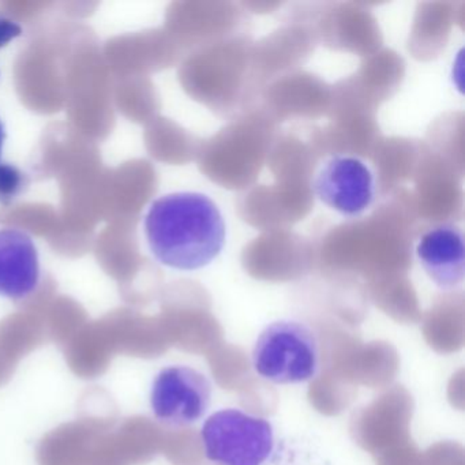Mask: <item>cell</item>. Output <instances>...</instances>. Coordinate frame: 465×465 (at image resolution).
Listing matches in <instances>:
<instances>
[{
	"label": "cell",
	"mask_w": 465,
	"mask_h": 465,
	"mask_svg": "<svg viewBox=\"0 0 465 465\" xmlns=\"http://www.w3.org/2000/svg\"><path fill=\"white\" fill-rule=\"evenodd\" d=\"M211 401V381L192 367H167L152 385V412L160 423L173 429L197 423L208 412Z\"/></svg>",
	"instance_id": "cell-5"
},
{
	"label": "cell",
	"mask_w": 465,
	"mask_h": 465,
	"mask_svg": "<svg viewBox=\"0 0 465 465\" xmlns=\"http://www.w3.org/2000/svg\"><path fill=\"white\" fill-rule=\"evenodd\" d=\"M145 235L153 257L181 272L206 268L217 260L227 242V225L209 195L179 192L152 203Z\"/></svg>",
	"instance_id": "cell-1"
},
{
	"label": "cell",
	"mask_w": 465,
	"mask_h": 465,
	"mask_svg": "<svg viewBox=\"0 0 465 465\" xmlns=\"http://www.w3.org/2000/svg\"><path fill=\"white\" fill-rule=\"evenodd\" d=\"M5 137H6V132H5L4 124L0 121V154H2V149H4Z\"/></svg>",
	"instance_id": "cell-10"
},
{
	"label": "cell",
	"mask_w": 465,
	"mask_h": 465,
	"mask_svg": "<svg viewBox=\"0 0 465 465\" xmlns=\"http://www.w3.org/2000/svg\"><path fill=\"white\" fill-rule=\"evenodd\" d=\"M416 260L440 290L451 291L465 277V241L461 228L440 224L427 230L416 242Z\"/></svg>",
	"instance_id": "cell-6"
},
{
	"label": "cell",
	"mask_w": 465,
	"mask_h": 465,
	"mask_svg": "<svg viewBox=\"0 0 465 465\" xmlns=\"http://www.w3.org/2000/svg\"><path fill=\"white\" fill-rule=\"evenodd\" d=\"M23 35V28L10 18L0 15V48L6 47Z\"/></svg>",
	"instance_id": "cell-9"
},
{
	"label": "cell",
	"mask_w": 465,
	"mask_h": 465,
	"mask_svg": "<svg viewBox=\"0 0 465 465\" xmlns=\"http://www.w3.org/2000/svg\"><path fill=\"white\" fill-rule=\"evenodd\" d=\"M312 189L322 205L348 219L366 213L377 197V182L370 165L345 154L329 157L320 165Z\"/></svg>",
	"instance_id": "cell-4"
},
{
	"label": "cell",
	"mask_w": 465,
	"mask_h": 465,
	"mask_svg": "<svg viewBox=\"0 0 465 465\" xmlns=\"http://www.w3.org/2000/svg\"><path fill=\"white\" fill-rule=\"evenodd\" d=\"M40 280L39 252L34 239L15 228L0 230V296L23 301Z\"/></svg>",
	"instance_id": "cell-7"
},
{
	"label": "cell",
	"mask_w": 465,
	"mask_h": 465,
	"mask_svg": "<svg viewBox=\"0 0 465 465\" xmlns=\"http://www.w3.org/2000/svg\"><path fill=\"white\" fill-rule=\"evenodd\" d=\"M201 440L206 459L220 465H262L274 448L272 424L236 408L209 416Z\"/></svg>",
	"instance_id": "cell-3"
},
{
	"label": "cell",
	"mask_w": 465,
	"mask_h": 465,
	"mask_svg": "<svg viewBox=\"0 0 465 465\" xmlns=\"http://www.w3.org/2000/svg\"><path fill=\"white\" fill-rule=\"evenodd\" d=\"M25 176L15 165L0 164V203H9L23 193Z\"/></svg>",
	"instance_id": "cell-8"
},
{
	"label": "cell",
	"mask_w": 465,
	"mask_h": 465,
	"mask_svg": "<svg viewBox=\"0 0 465 465\" xmlns=\"http://www.w3.org/2000/svg\"><path fill=\"white\" fill-rule=\"evenodd\" d=\"M252 366L277 385L307 382L320 370V345L314 331L295 320L274 321L252 348Z\"/></svg>",
	"instance_id": "cell-2"
}]
</instances>
